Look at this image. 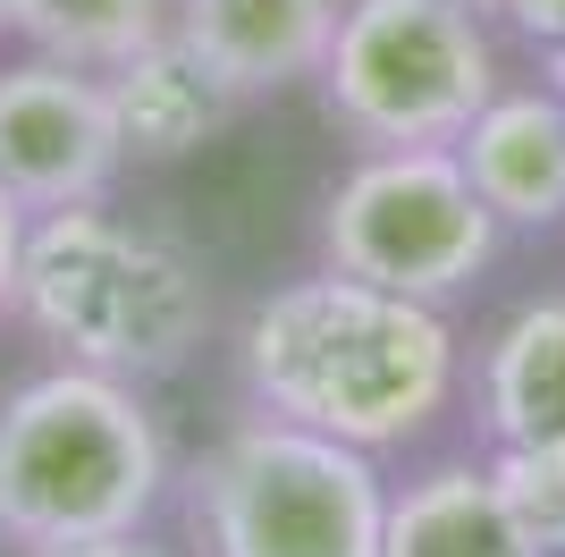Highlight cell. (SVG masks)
I'll return each mask as SVG.
<instances>
[{
	"instance_id": "cell-3",
	"label": "cell",
	"mask_w": 565,
	"mask_h": 557,
	"mask_svg": "<svg viewBox=\"0 0 565 557\" xmlns=\"http://www.w3.org/2000/svg\"><path fill=\"white\" fill-rule=\"evenodd\" d=\"M169 490L178 456L143 380L51 364L0 389V549L136 533L169 507Z\"/></svg>"
},
{
	"instance_id": "cell-5",
	"label": "cell",
	"mask_w": 565,
	"mask_h": 557,
	"mask_svg": "<svg viewBox=\"0 0 565 557\" xmlns=\"http://www.w3.org/2000/svg\"><path fill=\"white\" fill-rule=\"evenodd\" d=\"M312 85L354 153L456 144L498 93L481 0H338V34Z\"/></svg>"
},
{
	"instance_id": "cell-18",
	"label": "cell",
	"mask_w": 565,
	"mask_h": 557,
	"mask_svg": "<svg viewBox=\"0 0 565 557\" xmlns=\"http://www.w3.org/2000/svg\"><path fill=\"white\" fill-rule=\"evenodd\" d=\"M0 34H9V0H0Z\"/></svg>"
},
{
	"instance_id": "cell-1",
	"label": "cell",
	"mask_w": 565,
	"mask_h": 557,
	"mask_svg": "<svg viewBox=\"0 0 565 557\" xmlns=\"http://www.w3.org/2000/svg\"><path fill=\"white\" fill-rule=\"evenodd\" d=\"M236 380H245V406L262 414L330 431L363 456H397L456 406L465 338H456L448 304L312 262L305 278L270 287L245 313Z\"/></svg>"
},
{
	"instance_id": "cell-6",
	"label": "cell",
	"mask_w": 565,
	"mask_h": 557,
	"mask_svg": "<svg viewBox=\"0 0 565 557\" xmlns=\"http://www.w3.org/2000/svg\"><path fill=\"white\" fill-rule=\"evenodd\" d=\"M498 245L507 229L472 195L456 144L354 153L347 178L321 195V262L423 304H456L498 262Z\"/></svg>"
},
{
	"instance_id": "cell-10",
	"label": "cell",
	"mask_w": 565,
	"mask_h": 557,
	"mask_svg": "<svg viewBox=\"0 0 565 557\" xmlns=\"http://www.w3.org/2000/svg\"><path fill=\"white\" fill-rule=\"evenodd\" d=\"M102 85H110V118H118V153H127V169L186 161V153H203V144L245 111V102H236L178 34H152L143 51H127L118 69H102Z\"/></svg>"
},
{
	"instance_id": "cell-8",
	"label": "cell",
	"mask_w": 565,
	"mask_h": 557,
	"mask_svg": "<svg viewBox=\"0 0 565 557\" xmlns=\"http://www.w3.org/2000/svg\"><path fill=\"white\" fill-rule=\"evenodd\" d=\"M169 34L254 111L321 76L338 0H169Z\"/></svg>"
},
{
	"instance_id": "cell-2",
	"label": "cell",
	"mask_w": 565,
	"mask_h": 557,
	"mask_svg": "<svg viewBox=\"0 0 565 557\" xmlns=\"http://www.w3.org/2000/svg\"><path fill=\"white\" fill-rule=\"evenodd\" d=\"M212 313V262L178 229L118 211L110 195L25 220L9 322H25L60 364L118 371L152 389L203 355Z\"/></svg>"
},
{
	"instance_id": "cell-16",
	"label": "cell",
	"mask_w": 565,
	"mask_h": 557,
	"mask_svg": "<svg viewBox=\"0 0 565 557\" xmlns=\"http://www.w3.org/2000/svg\"><path fill=\"white\" fill-rule=\"evenodd\" d=\"M25 557H178L152 524H136V533H102V540H68V549H25Z\"/></svg>"
},
{
	"instance_id": "cell-12",
	"label": "cell",
	"mask_w": 565,
	"mask_h": 557,
	"mask_svg": "<svg viewBox=\"0 0 565 557\" xmlns=\"http://www.w3.org/2000/svg\"><path fill=\"white\" fill-rule=\"evenodd\" d=\"M380 557H541L498 498L490 456H439L388 490Z\"/></svg>"
},
{
	"instance_id": "cell-7",
	"label": "cell",
	"mask_w": 565,
	"mask_h": 557,
	"mask_svg": "<svg viewBox=\"0 0 565 557\" xmlns=\"http://www.w3.org/2000/svg\"><path fill=\"white\" fill-rule=\"evenodd\" d=\"M118 169H127V153H118L102 69H76L51 51L0 60V186L25 211L94 203L118 186Z\"/></svg>"
},
{
	"instance_id": "cell-17",
	"label": "cell",
	"mask_w": 565,
	"mask_h": 557,
	"mask_svg": "<svg viewBox=\"0 0 565 557\" xmlns=\"http://www.w3.org/2000/svg\"><path fill=\"white\" fill-rule=\"evenodd\" d=\"M25 220H34V211H25L18 195L0 186V322H9V296H18V254H25Z\"/></svg>"
},
{
	"instance_id": "cell-14",
	"label": "cell",
	"mask_w": 565,
	"mask_h": 557,
	"mask_svg": "<svg viewBox=\"0 0 565 557\" xmlns=\"http://www.w3.org/2000/svg\"><path fill=\"white\" fill-rule=\"evenodd\" d=\"M498 498L541 557H565V448H490Z\"/></svg>"
},
{
	"instance_id": "cell-4",
	"label": "cell",
	"mask_w": 565,
	"mask_h": 557,
	"mask_svg": "<svg viewBox=\"0 0 565 557\" xmlns=\"http://www.w3.org/2000/svg\"><path fill=\"white\" fill-rule=\"evenodd\" d=\"M178 498L194 557H380L388 524L380 456L262 406L186 464Z\"/></svg>"
},
{
	"instance_id": "cell-9",
	"label": "cell",
	"mask_w": 565,
	"mask_h": 557,
	"mask_svg": "<svg viewBox=\"0 0 565 557\" xmlns=\"http://www.w3.org/2000/svg\"><path fill=\"white\" fill-rule=\"evenodd\" d=\"M456 161H465L472 195L498 211V229H565V93L498 85L456 136Z\"/></svg>"
},
{
	"instance_id": "cell-15",
	"label": "cell",
	"mask_w": 565,
	"mask_h": 557,
	"mask_svg": "<svg viewBox=\"0 0 565 557\" xmlns=\"http://www.w3.org/2000/svg\"><path fill=\"white\" fill-rule=\"evenodd\" d=\"M481 9H498V18L515 25L523 43H541V51L565 43V0H481Z\"/></svg>"
},
{
	"instance_id": "cell-11",
	"label": "cell",
	"mask_w": 565,
	"mask_h": 557,
	"mask_svg": "<svg viewBox=\"0 0 565 557\" xmlns=\"http://www.w3.org/2000/svg\"><path fill=\"white\" fill-rule=\"evenodd\" d=\"M472 422L490 448H565V296H532L472 355Z\"/></svg>"
},
{
	"instance_id": "cell-13",
	"label": "cell",
	"mask_w": 565,
	"mask_h": 557,
	"mask_svg": "<svg viewBox=\"0 0 565 557\" xmlns=\"http://www.w3.org/2000/svg\"><path fill=\"white\" fill-rule=\"evenodd\" d=\"M152 34H169V0H9V43L76 69H118Z\"/></svg>"
}]
</instances>
